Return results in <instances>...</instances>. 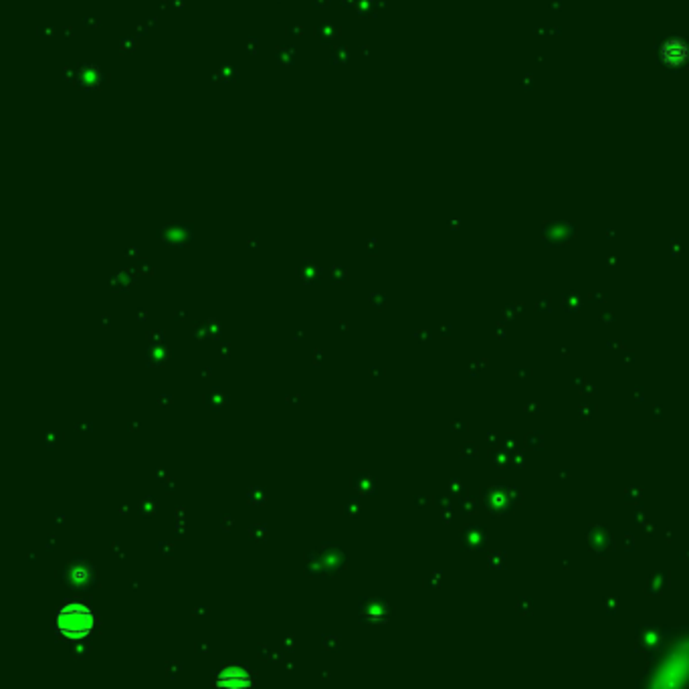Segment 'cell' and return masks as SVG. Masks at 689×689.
<instances>
[{
  "label": "cell",
  "mask_w": 689,
  "mask_h": 689,
  "mask_svg": "<svg viewBox=\"0 0 689 689\" xmlns=\"http://www.w3.org/2000/svg\"><path fill=\"white\" fill-rule=\"evenodd\" d=\"M93 627H95V617L91 609H87L81 603H71L63 607L57 615V631L69 641H81L89 637Z\"/></svg>",
  "instance_id": "cell-1"
},
{
  "label": "cell",
  "mask_w": 689,
  "mask_h": 689,
  "mask_svg": "<svg viewBox=\"0 0 689 689\" xmlns=\"http://www.w3.org/2000/svg\"><path fill=\"white\" fill-rule=\"evenodd\" d=\"M218 688H231V689H245L251 686V677L245 669L239 667H229L224 669L217 679Z\"/></svg>",
  "instance_id": "cell-2"
}]
</instances>
